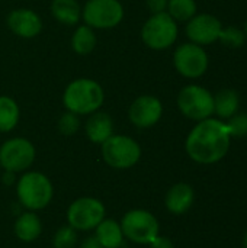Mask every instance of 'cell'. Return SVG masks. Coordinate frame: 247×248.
Segmentation results:
<instances>
[{
  "mask_svg": "<svg viewBox=\"0 0 247 248\" xmlns=\"http://www.w3.org/2000/svg\"><path fill=\"white\" fill-rule=\"evenodd\" d=\"M80 248H103L100 246V243L96 240V237L93 235V237H89V238H86L84 241H83V244H82V247Z\"/></svg>",
  "mask_w": 247,
  "mask_h": 248,
  "instance_id": "obj_30",
  "label": "cell"
},
{
  "mask_svg": "<svg viewBox=\"0 0 247 248\" xmlns=\"http://www.w3.org/2000/svg\"><path fill=\"white\" fill-rule=\"evenodd\" d=\"M231 135L224 121L208 118L197 122L185 141L189 158L198 164H215L230 151Z\"/></svg>",
  "mask_w": 247,
  "mask_h": 248,
  "instance_id": "obj_1",
  "label": "cell"
},
{
  "mask_svg": "<svg viewBox=\"0 0 247 248\" xmlns=\"http://www.w3.org/2000/svg\"><path fill=\"white\" fill-rule=\"evenodd\" d=\"M178 23H186L198 13L197 0H169L166 10Z\"/></svg>",
  "mask_w": 247,
  "mask_h": 248,
  "instance_id": "obj_23",
  "label": "cell"
},
{
  "mask_svg": "<svg viewBox=\"0 0 247 248\" xmlns=\"http://www.w3.org/2000/svg\"><path fill=\"white\" fill-rule=\"evenodd\" d=\"M179 112L195 122L214 116V94L199 84H186L176 97Z\"/></svg>",
  "mask_w": 247,
  "mask_h": 248,
  "instance_id": "obj_6",
  "label": "cell"
},
{
  "mask_svg": "<svg viewBox=\"0 0 247 248\" xmlns=\"http://www.w3.org/2000/svg\"><path fill=\"white\" fill-rule=\"evenodd\" d=\"M223 23L211 13H197L192 19L186 22L185 33L189 42L205 46L218 41Z\"/></svg>",
  "mask_w": 247,
  "mask_h": 248,
  "instance_id": "obj_13",
  "label": "cell"
},
{
  "mask_svg": "<svg viewBox=\"0 0 247 248\" xmlns=\"http://www.w3.org/2000/svg\"><path fill=\"white\" fill-rule=\"evenodd\" d=\"M6 25L13 35L22 39L36 38L42 31L41 16L29 7H17L9 12L6 16Z\"/></svg>",
  "mask_w": 247,
  "mask_h": 248,
  "instance_id": "obj_14",
  "label": "cell"
},
{
  "mask_svg": "<svg viewBox=\"0 0 247 248\" xmlns=\"http://www.w3.org/2000/svg\"><path fill=\"white\" fill-rule=\"evenodd\" d=\"M231 138H246L247 137V113L237 112L234 116L226 121Z\"/></svg>",
  "mask_w": 247,
  "mask_h": 248,
  "instance_id": "obj_27",
  "label": "cell"
},
{
  "mask_svg": "<svg viewBox=\"0 0 247 248\" xmlns=\"http://www.w3.org/2000/svg\"><path fill=\"white\" fill-rule=\"evenodd\" d=\"M243 248H247V232L246 235H245V238H243Z\"/></svg>",
  "mask_w": 247,
  "mask_h": 248,
  "instance_id": "obj_32",
  "label": "cell"
},
{
  "mask_svg": "<svg viewBox=\"0 0 247 248\" xmlns=\"http://www.w3.org/2000/svg\"><path fill=\"white\" fill-rule=\"evenodd\" d=\"M36 157L33 144L22 137L6 140L0 145V167L6 171L20 173L28 170Z\"/></svg>",
  "mask_w": 247,
  "mask_h": 248,
  "instance_id": "obj_10",
  "label": "cell"
},
{
  "mask_svg": "<svg viewBox=\"0 0 247 248\" xmlns=\"http://www.w3.org/2000/svg\"><path fill=\"white\" fill-rule=\"evenodd\" d=\"M61 99L66 110L79 116H89L103 106L105 90L96 80L80 77L66 86Z\"/></svg>",
  "mask_w": 247,
  "mask_h": 248,
  "instance_id": "obj_2",
  "label": "cell"
},
{
  "mask_svg": "<svg viewBox=\"0 0 247 248\" xmlns=\"http://www.w3.org/2000/svg\"><path fill=\"white\" fill-rule=\"evenodd\" d=\"M20 118V109L17 102L6 94L0 96V132L6 134L16 128Z\"/></svg>",
  "mask_w": 247,
  "mask_h": 248,
  "instance_id": "obj_22",
  "label": "cell"
},
{
  "mask_svg": "<svg viewBox=\"0 0 247 248\" xmlns=\"http://www.w3.org/2000/svg\"><path fill=\"white\" fill-rule=\"evenodd\" d=\"M163 116V103L153 94H141L135 97L128 108L130 122L140 128L148 129L159 124Z\"/></svg>",
  "mask_w": 247,
  "mask_h": 248,
  "instance_id": "obj_12",
  "label": "cell"
},
{
  "mask_svg": "<svg viewBox=\"0 0 247 248\" xmlns=\"http://www.w3.org/2000/svg\"><path fill=\"white\" fill-rule=\"evenodd\" d=\"M124 237L135 244L148 246L160 232L157 218L146 209H132L121 219Z\"/></svg>",
  "mask_w": 247,
  "mask_h": 248,
  "instance_id": "obj_8",
  "label": "cell"
},
{
  "mask_svg": "<svg viewBox=\"0 0 247 248\" xmlns=\"http://www.w3.org/2000/svg\"><path fill=\"white\" fill-rule=\"evenodd\" d=\"M173 67L185 78L195 80L202 77L210 67V57L204 46L185 42L173 52Z\"/></svg>",
  "mask_w": 247,
  "mask_h": 248,
  "instance_id": "obj_9",
  "label": "cell"
},
{
  "mask_svg": "<svg viewBox=\"0 0 247 248\" xmlns=\"http://www.w3.org/2000/svg\"><path fill=\"white\" fill-rule=\"evenodd\" d=\"M148 246H150V248H175L173 243L167 237H160V235H157L154 238V241L150 243Z\"/></svg>",
  "mask_w": 247,
  "mask_h": 248,
  "instance_id": "obj_29",
  "label": "cell"
},
{
  "mask_svg": "<svg viewBox=\"0 0 247 248\" xmlns=\"http://www.w3.org/2000/svg\"><path fill=\"white\" fill-rule=\"evenodd\" d=\"M195 201V192L188 183H176L169 189L165 198V205L167 211L173 215L186 214Z\"/></svg>",
  "mask_w": 247,
  "mask_h": 248,
  "instance_id": "obj_15",
  "label": "cell"
},
{
  "mask_svg": "<svg viewBox=\"0 0 247 248\" xmlns=\"http://www.w3.org/2000/svg\"><path fill=\"white\" fill-rule=\"evenodd\" d=\"M80 125H82L80 116L73 112H68V110H66L58 118V122H57L58 132L64 137H71V135L77 134L80 129Z\"/></svg>",
  "mask_w": 247,
  "mask_h": 248,
  "instance_id": "obj_25",
  "label": "cell"
},
{
  "mask_svg": "<svg viewBox=\"0 0 247 248\" xmlns=\"http://www.w3.org/2000/svg\"><path fill=\"white\" fill-rule=\"evenodd\" d=\"M76 243H77V231L71 228L68 224L60 227V230H57L52 240L54 248H73Z\"/></svg>",
  "mask_w": 247,
  "mask_h": 248,
  "instance_id": "obj_26",
  "label": "cell"
},
{
  "mask_svg": "<svg viewBox=\"0 0 247 248\" xmlns=\"http://www.w3.org/2000/svg\"><path fill=\"white\" fill-rule=\"evenodd\" d=\"M49 10L52 17L64 26H76L82 20V6L77 0H52Z\"/></svg>",
  "mask_w": 247,
  "mask_h": 248,
  "instance_id": "obj_18",
  "label": "cell"
},
{
  "mask_svg": "<svg viewBox=\"0 0 247 248\" xmlns=\"http://www.w3.org/2000/svg\"><path fill=\"white\" fill-rule=\"evenodd\" d=\"M125 16L119 0H87L82 7V19L92 29H114Z\"/></svg>",
  "mask_w": 247,
  "mask_h": 248,
  "instance_id": "obj_7",
  "label": "cell"
},
{
  "mask_svg": "<svg viewBox=\"0 0 247 248\" xmlns=\"http://www.w3.org/2000/svg\"><path fill=\"white\" fill-rule=\"evenodd\" d=\"M98 44V38L95 33V29H92L87 25H77L74 29L71 39H70V46L77 55H89L95 51Z\"/></svg>",
  "mask_w": 247,
  "mask_h": 248,
  "instance_id": "obj_21",
  "label": "cell"
},
{
  "mask_svg": "<svg viewBox=\"0 0 247 248\" xmlns=\"http://www.w3.org/2000/svg\"><path fill=\"white\" fill-rule=\"evenodd\" d=\"M15 173H12V171H6L4 170V174H3V182H4V185H7V186H10V185H13L15 183Z\"/></svg>",
  "mask_w": 247,
  "mask_h": 248,
  "instance_id": "obj_31",
  "label": "cell"
},
{
  "mask_svg": "<svg viewBox=\"0 0 247 248\" xmlns=\"http://www.w3.org/2000/svg\"><path fill=\"white\" fill-rule=\"evenodd\" d=\"M95 237L103 248H121L125 238L121 224L115 219H103L95 228Z\"/></svg>",
  "mask_w": 247,
  "mask_h": 248,
  "instance_id": "obj_20",
  "label": "cell"
},
{
  "mask_svg": "<svg viewBox=\"0 0 247 248\" xmlns=\"http://www.w3.org/2000/svg\"><path fill=\"white\" fill-rule=\"evenodd\" d=\"M84 132L90 142L100 145L111 135H114V121L111 115L100 110L89 115L84 124Z\"/></svg>",
  "mask_w": 247,
  "mask_h": 248,
  "instance_id": "obj_16",
  "label": "cell"
},
{
  "mask_svg": "<svg viewBox=\"0 0 247 248\" xmlns=\"http://www.w3.org/2000/svg\"><path fill=\"white\" fill-rule=\"evenodd\" d=\"M140 36L147 48L153 51H165L175 45L179 36V26L167 12L154 13L143 23Z\"/></svg>",
  "mask_w": 247,
  "mask_h": 248,
  "instance_id": "obj_4",
  "label": "cell"
},
{
  "mask_svg": "<svg viewBox=\"0 0 247 248\" xmlns=\"http://www.w3.org/2000/svg\"><path fill=\"white\" fill-rule=\"evenodd\" d=\"M19 203L29 211L47 208L52 199L54 187L51 180L39 171H26L16 185Z\"/></svg>",
  "mask_w": 247,
  "mask_h": 248,
  "instance_id": "obj_3",
  "label": "cell"
},
{
  "mask_svg": "<svg viewBox=\"0 0 247 248\" xmlns=\"http://www.w3.org/2000/svg\"><path fill=\"white\" fill-rule=\"evenodd\" d=\"M106 209L99 199L79 198L67 209V222L76 231H92L105 219Z\"/></svg>",
  "mask_w": 247,
  "mask_h": 248,
  "instance_id": "obj_11",
  "label": "cell"
},
{
  "mask_svg": "<svg viewBox=\"0 0 247 248\" xmlns=\"http://www.w3.org/2000/svg\"><path fill=\"white\" fill-rule=\"evenodd\" d=\"M15 235L23 241V243H32L35 241L42 231V224L39 217L29 211V212H23L17 217L16 222H15Z\"/></svg>",
  "mask_w": 247,
  "mask_h": 248,
  "instance_id": "obj_19",
  "label": "cell"
},
{
  "mask_svg": "<svg viewBox=\"0 0 247 248\" xmlns=\"http://www.w3.org/2000/svg\"><path fill=\"white\" fill-rule=\"evenodd\" d=\"M243 32H245V36H246V41H247V22L245 23V26H243Z\"/></svg>",
  "mask_w": 247,
  "mask_h": 248,
  "instance_id": "obj_33",
  "label": "cell"
},
{
  "mask_svg": "<svg viewBox=\"0 0 247 248\" xmlns=\"http://www.w3.org/2000/svg\"><path fill=\"white\" fill-rule=\"evenodd\" d=\"M169 0H146V6L151 15L154 13H163L167 10Z\"/></svg>",
  "mask_w": 247,
  "mask_h": 248,
  "instance_id": "obj_28",
  "label": "cell"
},
{
  "mask_svg": "<svg viewBox=\"0 0 247 248\" xmlns=\"http://www.w3.org/2000/svg\"><path fill=\"white\" fill-rule=\"evenodd\" d=\"M218 42L223 44L224 46L230 48V49H237L242 48L246 42V36L243 29L237 28V26H223L220 36H218Z\"/></svg>",
  "mask_w": 247,
  "mask_h": 248,
  "instance_id": "obj_24",
  "label": "cell"
},
{
  "mask_svg": "<svg viewBox=\"0 0 247 248\" xmlns=\"http://www.w3.org/2000/svg\"><path fill=\"white\" fill-rule=\"evenodd\" d=\"M103 161L116 170H127L134 167L141 158L140 144L128 135H111L100 144Z\"/></svg>",
  "mask_w": 247,
  "mask_h": 248,
  "instance_id": "obj_5",
  "label": "cell"
},
{
  "mask_svg": "<svg viewBox=\"0 0 247 248\" xmlns=\"http://www.w3.org/2000/svg\"><path fill=\"white\" fill-rule=\"evenodd\" d=\"M240 109V94L234 89H221L214 94V115L221 121L234 116Z\"/></svg>",
  "mask_w": 247,
  "mask_h": 248,
  "instance_id": "obj_17",
  "label": "cell"
}]
</instances>
